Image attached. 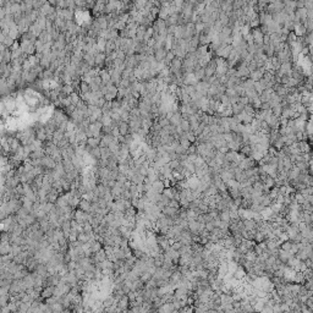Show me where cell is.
I'll use <instances>...</instances> for the list:
<instances>
[{
  "instance_id": "obj_7",
  "label": "cell",
  "mask_w": 313,
  "mask_h": 313,
  "mask_svg": "<svg viewBox=\"0 0 313 313\" xmlns=\"http://www.w3.org/2000/svg\"><path fill=\"white\" fill-rule=\"evenodd\" d=\"M166 54H168V50L165 48H160V49H156L155 50V54H154V58L158 62H162V61H165L166 59Z\"/></svg>"
},
{
  "instance_id": "obj_21",
  "label": "cell",
  "mask_w": 313,
  "mask_h": 313,
  "mask_svg": "<svg viewBox=\"0 0 313 313\" xmlns=\"http://www.w3.org/2000/svg\"><path fill=\"white\" fill-rule=\"evenodd\" d=\"M70 98H71V100H72V105H75V106L82 100V99H81V96L78 94V93H76V92L72 93V94L70 96Z\"/></svg>"
},
{
  "instance_id": "obj_15",
  "label": "cell",
  "mask_w": 313,
  "mask_h": 313,
  "mask_svg": "<svg viewBox=\"0 0 313 313\" xmlns=\"http://www.w3.org/2000/svg\"><path fill=\"white\" fill-rule=\"evenodd\" d=\"M103 248H104V247H103V243H102L100 240H97V241H94V242H92V245H91L92 253H97V252L102 251Z\"/></svg>"
},
{
  "instance_id": "obj_25",
  "label": "cell",
  "mask_w": 313,
  "mask_h": 313,
  "mask_svg": "<svg viewBox=\"0 0 313 313\" xmlns=\"http://www.w3.org/2000/svg\"><path fill=\"white\" fill-rule=\"evenodd\" d=\"M158 124L160 125V126H162L163 129H165V127H168V126H169V125H171V124H170V120H169L168 118H160V116H159Z\"/></svg>"
},
{
  "instance_id": "obj_3",
  "label": "cell",
  "mask_w": 313,
  "mask_h": 313,
  "mask_svg": "<svg viewBox=\"0 0 313 313\" xmlns=\"http://www.w3.org/2000/svg\"><path fill=\"white\" fill-rule=\"evenodd\" d=\"M54 290H55V286H45V288H43V290L40 292V297L43 300L50 299V297L54 296Z\"/></svg>"
},
{
  "instance_id": "obj_24",
  "label": "cell",
  "mask_w": 313,
  "mask_h": 313,
  "mask_svg": "<svg viewBox=\"0 0 313 313\" xmlns=\"http://www.w3.org/2000/svg\"><path fill=\"white\" fill-rule=\"evenodd\" d=\"M54 207H55V204L54 203H50V202H48V203H45V204H43V210L46 213V214H49L53 209H54Z\"/></svg>"
},
{
  "instance_id": "obj_14",
  "label": "cell",
  "mask_w": 313,
  "mask_h": 313,
  "mask_svg": "<svg viewBox=\"0 0 313 313\" xmlns=\"http://www.w3.org/2000/svg\"><path fill=\"white\" fill-rule=\"evenodd\" d=\"M102 138H96V137H91L87 139V146L91 148H98L100 145Z\"/></svg>"
},
{
  "instance_id": "obj_5",
  "label": "cell",
  "mask_w": 313,
  "mask_h": 313,
  "mask_svg": "<svg viewBox=\"0 0 313 313\" xmlns=\"http://www.w3.org/2000/svg\"><path fill=\"white\" fill-rule=\"evenodd\" d=\"M152 190H153L154 192H156V193H159V195H163V192H164V190H165V183H164V181H160V180L154 181L153 185H152Z\"/></svg>"
},
{
  "instance_id": "obj_16",
  "label": "cell",
  "mask_w": 313,
  "mask_h": 313,
  "mask_svg": "<svg viewBox=\"0 0 313 313\" xmlns=\"http://www.w3.org/2000/svg\"><path fill=\"white\" fill-rule=\"evenodd\" d=\"M73 92H75V89H73L72 85H64V86H62V92H61V94H62V96L70 97Z\"/></svg>"
},
{
  "instance_id": "obj_17",
  "label": "cell",
  "mask_w": 313,
  "mask_h": 313,
  "mask_svg": "<svg viewBox=\"0 0 313 313\" xmlns=\"http://www.w3.org/2000/svg\"><path fill=\"white\" fill-rule=\"evenodd\" d=\"M89 154L92 155V158L96 159V160L102 159V152H100V148H99V147H98V148H92L91 152H89Z\"/></svg>"
},
{
  "instance_id": "obj_20",
  "label": "cell",
  "mask_w": 313,
  "mask_h": 313,
  "mask_svg": "<svg viewBox=\"0 0 313 313\" xmlns=\"http://www.w3.org/2000/svg\"><path fill=\"white\" fill-rule=\"evenodd\" d=\"M152 278H153V274H151V273H149L148 270L143 272V273H142V275L139 276V279L142 280V281H143L145 284H147V283H148V281H149V280H151Z\"/></svg>"
},
{
  "instance_id": "obj_8",
  "label": "cell",
  "mask_w": 313,
  "mask_h": 313,
  "mask_svg": "<svg viewBox=\"0 0 313 313\" xmlns=\"http://www.w3.org/2000/svg\"><path fill=\"white\" fill-rule=\"evenodd\" d=\"M11 249H12L11 242H1V245H0V255L7 256L11 253Z\"/></svg>"
},
{
  "instance_id": "obj_10",
  "label": "cell",
  "mask_w": 313,
  "mask_h": 313,
  "mask_svg": "<svg viewBox=\"0 0 313 313\" xmlns=\"http://www.w3.org/2000/svg\"><path fill=\"white\" fill-rule=\"evenodd\" d=\"M119 132H120V136H127L130 133V125L129 122H124L121 121L120 125H119Z\"/></svg>"
},
{
  "instance_id": "obj_9",
  "label": "cell",
  "mask_w": 313,
  "mask_h": 313,
  "mask_svg": "<svg viewBox=\"0 0 313 313\" xmlns=\"http://www.w3.org/2000/svg\"><path fill=\"white\" fill-rule=\"evenodd\" d=\"M181 121H182V114H181L180 112L174 113L173 116L170 118V124L173 125V126H175V127H176V126H180Z\"/></svg>"
},
{
  "instance_id": "obj_23",
  "label": "cell",
  "mask_w": 313,
  "mask_h": 313,
  "mask_svg": "<svg viewBox=\"0 0 313 313\" xmlns=\"http://www.w3.org/2000/svg\"><path fill=\"white\" fill-rule=\"evenodd\" d=\"M130 86H131V82L127 80V78H122V80L120 81V83H119V86H118V88L127 89V88H130Z\"/></svg>"
},
{
  "instance_id": "obj_1",
  "label": "cell",
  "mask_w": 313,
  "mask_h": 313,
  "mask_svg": "<svg viewBox=\"0 0 313 313\" xmlns=\"http://www.w3.org/2000/svg\"><path fill=\"white\" fill-rule=\"evenodd\" d=\"M130 303H131V302H130L129 296H127V295H124L121 299L118 301V307H119L120 312H124V311L130 309V308H131V305H130Z\"/></svg>"
},
{
  "instance_id": "obj_18",
  "label": "cell",
  "mask_w": 313,
  "mask_h": 313,
  "mask_svg": "<svg viewBox=\"0 0 313 313\" xmlns=\"http://www.w3.org/2000/svg\"><path fill=\"white\" fill-rule=\"evenodd\" d=\"M80 91H81V94H86V93H88V92H92L89 83H87V82H85V81H81V83H80ZM81 94H80V96H81Z\"/></svg>"
},
{
  "instance_id": "obj_13",
  "label": "cell",
  "mask_w": 313,
  "mask_h": 313,
  "mask_svg": "<svg viewBox=\"0 0 313 313\" xmlns=\"http://www.w3.org/2000/svg\"><path fill=\"white\" fill-rule=\"evenodd\" d=\"M114 52H116L115 42L108 40V42H106V46H105V54H106V55H110V54H113Z\"/></svg>"
},
{
  "instance_id": "obj_12",
  "label": "cell",
  "mask_w": 313,
  "mask_h": 313,
  "mask_svg": "<svg viewBox=\"0 0 313 313\" xmlns=\"http://www.w3.org/2000/svg\"><path fill=\"white\" fill-rule=\"evenodd\" d=\"M62 165H64V169L66 173H71V171L75 170V165L72 163V160L70 158H66V159H62Z\"/></svg>"
},
{
  "instance_id": "obj_4",
  "label": "cell",
  "mask_w": 313,
  "mask_h": 313,
  "mask_svg": "<svg viewBox=\"0 0 313 313\" xmlns=\"http://www.w3.org/2000/svg\"><path fill=\"white\" fill-rule=\"evenodd\" d=\"M99 76H100V78H102V82H103V85H109L112 82V77H110V72H109V70L106 69V67H104V69H102L100 71H99Z\"/></svg>"
},
{
  "instance_id": "obj_26",
  "label": "cell",
  "mask_w": 313,
  "mask_h": 313,
  "mask_svg": "<svg viewBox=\"0 0 313 313\" xmlns=\"http://www.w3.org/2000/svg\"><path fill=\"white\" fill-rule=\"evenodd\" d=\"M195 154H198V152H197V145H196V143L191 145V147L187 149V155H195Z\"/></svg>"
},
{
  "instance_id": "obj_2",
  "label": "cell",
  "mask_w": 313,
  "mask_h": 313,
  "mask_svg": "<svg viewBox=\"0 0 313 313\" xmlns=\"http://www.w3.org/2000/svg\"><path fill=\"white\" fill-rule=\"evenodd\" d=\"M40 162H42V166H44L45 169H50V170H54V169H55V166H56V163H55V160L52 158L50 155H45V156H43V158L40 159Z\"/></svg>"
},
{
  "instance_id": "obj_22",
  "label": "cell",
  "mask_w": 313,
  "mask_h": 313,
  "mask_svg": "<svg viewBox=\"0 0 313 313\" xmlns=\"http://www.w3.org/2000/svg\"><path fill=\"white\" fill-rule=\"evenodd\" d=\"M34 46H36L37 54H42V53H43V50H44V43H43V42H40L39 39H37V42L34 43Z\"/></svg>"
},
{
  "instance_id": "obj_27",
  "label": "cell",
  "mask_w": 313,
  "mask_h": 313,
  "mask_svg": "<svg viewBox=\"0 0 313 313\" xmlns=\"http://www.w3.org/2000/svg\"><path fill=\"white\" fill-rule=\"evenodd\" d=\"M105 103H106V99H105L104 97H103V98H99V99H98V103H97V106L102 109V108L105 105Z\"/></svg>"
},
{
  "instance_id": "obj_11",
  "label": "cell",
  "mask_w": 313,
  "mask_h": 313,
  "mask_svg": "<svg viewBox=\"0 0 313 313\" xmlns=\"http://www.w3.org/2000/svg\"><path fill=\"white\" fill-rule=\"evenodd\" d=\"M83 61L87 62V64H88L92 69L96 67V59H94V55H92L91 53H85V55H83Z\"/></svg>"
},
{
  "instance_id": "obj_19",
  "label": "cell",
  "mask_w": 313,
  "mask_h": 313,
  "mask_svg": "<svg viewBox=\"0 0 313 313\" xmlns=\"http://www.w3.org/2000/svg\"><path fill=\"white\" fill-rule=\"evenodd\" d=\"M180 127L183 130V132H190L191 131L190 122H189V120H186V119H182V121L180 124Z\"/></svg>"
},
{
  "instance_id": "obj_6",
  "label": "cell",
  "mask_w": 313,
  "mask_h": 313,
  "mask_svg": "<svg viewBox=\"0 0 313 313\" xmlns=\"http://www.w3.org/2000/svg\"><path fill=\"white\" fill-rule=\"evenodd\" d=\"M78 209H81V210H83L86 213H91V210H92V202H89V201H87L85 198H81L80 204H78Z\"/></svg>"
}]
</instances>
